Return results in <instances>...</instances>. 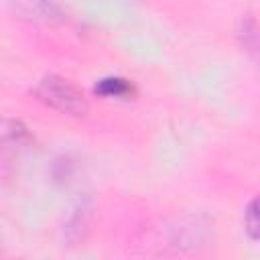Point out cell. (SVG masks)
Segmentation results:
<instances>
[{
    "instance_id": "1",
    "label": "cell",
    "mask_w": 260,
    "mask_h": 260,
    "mask_svg": "<svg viewBox=\"0 0 260 260\" xmlns=\"http://www.w3.org/2000/svg\"><path fill=\"white\" fill-rule=\"evenodd\" d=\"M35 95L43 104L67 116H83L87 112V100L81 89L61 75H45L37 83Z\"/></svg>"
},
{
    "instance_id": "2",
    "label": "cell",
    "mask_w": 260,
    "mask_h": 260,
    "mask_svg": "<svg viewBox=\"0 0 260 260\" xmlns=\"http://www.w3.org/2000/svg\"><path fill=\"white\" fill-rule=\"evenodd\" d=\"M32 146L28 128L12 118H0V181L12 179L22 154Z\"/></svg>"
},
{
    "instance_id": "3",
    "label": "cell",
    "mask_w": 260,
    "mask_h": 260,
    "mask_svg": "<svg viewBox=\"0 0 260 260\" xmlns=\"http://www.w3.org/2000/svg\"><path fill=\"white\" fill-rule=\"evenodd\" d=\"M12 10L18 14V18H24L28 22H57L61 20V10L53 0H10Z\"/></svg>"
},
{
    "instance_id": "4",
    "label": "cell",
    "mask_w": 260,
    "mask_h": 260,
    "mask_svg": "<svg viewBox=\"0 0 260 260\" xmlns=\"http://www.w3.org/2000/svg\"><path fill=\"white\" fill-rule=\"evenodd\" d=\"M87 225H89V205L85 201H79L67 213V219H65V225H63L65 240L69 244H77L79 240H83V236L87 232Z\"/></svg>"
},
{
    "instance_id": "5",
    "label": "cell",
    "mask_w": 260,
    "mask_h": 260,
    "mask_svg": "<svg viewBox=\"0 0 260 260\" xmlns=\"http://www.w3.org/2000/svg\"><path fill=\"white\" fill-rule=\"evenodd\" d=\"M95 93L106 98H130L134 93V85L124 77H104L95 83Z\"/></svg>"
},
{
    "instance_id": "6",
    "label": "cell",
    "mask_w": 260,
    "mask_h": 260,
    "mask_svg": "<svg viewBox=\"0 0 260 260\" xmlns=\"http://www.w3.org/2000/svg\"><path fill=\"white\" fill-rule=\"evenodd\" d=\"M256 20L252 16H246L242 18V26H240V39H242V45L246 51L250 53H256V47H258V32H256Z\"/></svg>"
},
{
    "instance_id": "7",
    "label": "cell",
    "mask_w": 260,
    "mask_h": 260,
    "mask_svg": "<svg viewBox=\"0 0 260 260\" xmlns=\"http://www.w3.org/2000/svg\"><path fill=\"white\" fill-rule=\"evenodd\" d=\"M244 223H246L248 236L256 242L258 236H260V219H258V201L256 199H252L250 205L246 207V211H244Z\"/></svg>"
}]
</instances>
